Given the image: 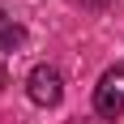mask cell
Listing matches in <instances>:
<instances>
[{"label": "cell", "mask_w": 124, "mask_h": 124, "mask_svg": "<svg viewBox=\"0 0 124 124\" xmlns=\"http://www.w3.org/2000/svg\"><path fill=\"white\" fill-rule=\"evenodd\" d=\"M26 94H30L34 107H56V103L64 99V77H60V69H51V64L30 69V77H26Z\"/></svg>", "instance_id": "cell-2"}, {"label": "cell", "mask_w": 124, "mask_h": 124, "mask_svg": "<svg viewBox=\"0 0 124 124\" xmlns=\"http://www.w3.org/2000/svg\"><path fill=\"white\" fill-rule=\"evenodd\" d=\"M94 111L103 120H120L124 116V64L120 69H107L94 86Z\"/></svg>", "instance_id": "cell-1"}, {"label": "cell", "mask_w": 124, "mask_h": 124, "mask_svg": "<svg viewBox=\"0 0 124 124\" xmlns=\"http://www.w3.org/2000/svg\"><path fill=\"white\" fill-rule=\"evenodd\" d=\"M26 39V30L17 22H9V17H4V13H0V43H4V47H13V43H22Z\"/></svg>", "instance_id": "cell-3"}, {"label": "cell", "mask_w": 124, "mask_h": 124, "mask_svg": "<svg viewBox=\"0 0 124 124\" xmlns=\"http://www.w3.org/2000/svg\"><path fill=\"white\" fill-rule=\"evenodd\" d=\"M77 4H90V9H99V4H107V0H77Z\"/></svg>", "instance_id": "cell-4"}]
</instances>
